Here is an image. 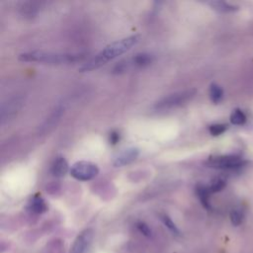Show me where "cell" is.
<instances>
[{
    "label": "cell",
    "mask_w": 253,
    "mask_h": 253,
    "mask_svg": "<svg viewBox=\"0 0 253 253\" xmlns=\"http://www.w3.org/2000/svg\"><path fill=\"white\" fill-rule=\"evenodd\" d=\"M139 39L140 38L138 35H132L108 44L89 61L84 63L79 70L81 72H87L103 66L108 61L128 51L132 46H134L139 42Z\"/></svg>",
    "instance_id": "obj_1"
},
{
    "label": "cell",
    "mask_w": 253,
    "mask_h": 253,
    "mask_svg": "<svg viewBox=\"0 0 253 253\" xmlns=\"http://www.w3.org/2000/svg\"><path fill=\"white\" fill-rule=\"evenodd\" d=\"M80 53H62L45 50H32L19 55V60L25 62H38L44 64H68L83 59Z\"/></svg>",
    "instance_id": "obj_2"
},
{
    "label": "cell",
    "mask_w": 253,
    "mask_h": 253,
    "mask_svg": "<svg viewBox=\"0 0 253 253\" xmlns=\"http://www.w3.org/2000/svg\"><path fill=\"white\" fill-rule=\"evenodd\" d=\"M196 94L195 89H188L183 91H178L172 94H169L159 101H157L154 105L156 110H170L173 108L180 107L190 101Z\"/></svg>",
    "instance_id": "obj_3"
},
{
    "label": "cell",
    "mask_w": 253,
    "mask_h": 253,
    "mask_svg": "<svg viewBox=\"0 0 253 253\" xmlns=\"http://www.w3.org/2000/svg\"><path fill=\"white\" fill-rule=\"evenodd\" d=\"M247 164V161L236 154H226L210 157L207 161V165L215 169L222 170H235L242 168Z\"/></svg>",
    "instance_id": "obj_4"
},
{
    "label": "cell",
    "mask_w": 253,
    "mask_h": 253,
    "mask_svg": "<svg viewBox=\"0 0 253 253\" xmlns=\"http://www.w3.org/2000/svg\"><path fill=\"white\" fill-rule=\"evenodd\" d=\"M69 173L78 181H89L99 174V168L90 161H78L71 166Z\"/></svg>",
    "instance_id": "obj_5"
},
{
    "label": "cell",
    "mask_w": 253,
    "mask_h": 253,
    "mask_svg": "<svg viewBox=\"0 0 253 253\" xmlns=\"http://www.w3.org/2000/svg\"><path fill=\"white\" fill-rule=\"evenodd\" d=\"M94 238V231L92 228L82 230L74 239L69 253H85L92 243Z\"/></svg>",
    "instance_id": "obj_6"
},
{
    "label": "cell",
    "mask_w": 253,
    "mask_h": 253,
    "mask_svg": "<svg viewBox=\"0 0 253 253\" xmlns=\"http://www.w3.org/2000/svg\"><path fill=\"white\" fill-rule=\"evenodd\" d=\"M139 155V149L136 147H128L118 153L114 160L113 165L115 167H123L133 162Z\"/></svg>",
    "instance_id": "obj_7"
},
{
    "label": "cell",
    "mask_w": 253,
    "mask_h": 253,
    "mask_svg": "<svg viewBox=\"0 0 253 253\" xmlns=\"http://www.w3.org/2000/svg\"><path fill=\"white\" fill-rule=\"evenodd\" d=\"M21 105H22V100H20L19 98H14L12 100H9L7 103H5L1 109L2 124H4L6 120H9L10 118H12L16 114V112L21 108Z\"/></svg>",
    "instance_id": "obj_8"
},
{
    "label": "cell",
    "mask_w": 253,
    "mask_h": 253,
    "mask_svg": "<svg viewBox=\"0 0 253 253\" xmlns=\"http://www.w3.org/2000/svg\"><path fill=\"white\" fill-rule=\"evenodd\" d=\"M69 166L66 159L63 156H57L51 163L50 172L54 177L61 178L68 172Z\"/></svg>",
    "instance_id": "obj_9"
},
{
    "label": "cell",
    "mask_w": 253,
    "mask_h": 253,
    "mask_svg": "<svg viewBox=\"0 0 253 253\" xmlns=\"http://www.w3.org/2000/svg\"><path fill=\"white\" fill-rule=\"evenodd\" d=\"M28 209L30 210V211L34 213L41 214L47 211V204L45 203L44 199L41 195L37 194L30 199L28 204Z\"/></svg>",
    "instance_id": "obj_10"
},
{
    "label": "cell",
    "mask_w": 253,
    "mask_h": 253,
    "mask_svg": "<svg viewBox=\"0 0 253 253\" xmlns=\"http://www.w3.org/2000/svg\"><path fill=\"white\" fill-rule=\"evenodd\" d=\"M152 60H153V56L150 53H147V52L136 53L133 57L127 59L130 68L145 67V66L149 65L152 62Z\"/></svg>",
    "instance_id": "obj_11"
},
{
    "label": "cell",
    "mask_w": 253,
    "mask_h": 253,
    "mask_svg": "<svg viewBox=\"0 0 253 253\" xmlns=\"http://www.w3.org/2000/svg\"><path fill=\"white\" fill-rule=\"evenodd\" d=\"M63 112H64V108H63L62 105L56 106L55 109L52 111V113L49 115V117L46 119V121L42 126V127H41L42 131L45 132V131H48L51 127H53L57 124V122L59 121Z\"/></svg>",
    "instance_id": "obj_12"
},
{
    "label": "cell",
    "mask_w": 253,
    "mask_h": 253,
    "mask_svg": "<svg viewBox=\"0 0 253 253\" xmlns=\"http://www.w3.org/2000/svg\"><path fill=\"white\" fill-rule=\"evenodd\" d=\"M196 194L201 202V204L203 205V207L207 210L211 209V203H210V196H211V192L209 189V186L204 185V184H198L196 186Z\"/></svg>",
    "instance_id": "obj_13"
},
{
    "label": "cell",
    "mask_w": 253,
    "mask_h": 253,
    "mask_svg": "<svg viewBox=\"0 0 253 253\" xmlns=\"http://www.w3.org/2000/svg\"><path fill=\"white\" fill-rule=\"evenodd\" d=\"M209 4L211 6L212 9L221 13H229V12H234L238 10L237 6L229 4L224 1H211V2H209Z\"/></svg>",
    "instance_id": "obj_14"
},
{
    "label": "cell",
    "mask_w": 253,
    "mask_h": 253,
    "mask_svg": "<svg viewBox=\"0 0 253 253\" xmlns=\"http://www.w3.org/2000/svg\"><path fill=\"white\" fill-rule=\"evenodd\" d=\"M209 93H210V98L213 104H218L223 98V90L216 83H211L210 85Z\"/></svg>",
    "instance_id": "obj_15"
},
{
    "label": "cell",
    "mask_w": 253,
    "mask_h": 253,
    "mask_svg": "<svg viewBox=\"0 0 253 253\" xmlns=\"http://www.w3.org/2000/svg\"><path fill=\"white\" fill-rule=\"evenodd\" d=\"M246 122V116L240 109H235L230 115V123L234 126H242Z\"/></svg>",
    "instance_id": "obj_16"
},
{
    "label": "cell",
    "mask_w": 253,
    "mask_h": 253,
    "mask_svg": "<svg viewBox=\"0 0 253 253\" xmlns=\"http://www.w3.org/2000/svg\"><path fill=\"white\" fill-rule=\"evenodd\" d=\"M160 218H161L163 224H164L173 234H175V235H179V234H180L179 228L177 227V225L175 224V222L172 220V218H171L169 215H167V214H161Z\"/></svg>",
    "instance_id": "obj_17"
},
{
    "label": "cell",
    "mask_w": 253,
    "mask_h": 253,
    "mask_svg": "<svg viewBox=\"0 0 253 253\" xmlns=\"http://www.w3.org/2000/svg\"><path fill=\"white\" fill-rule=\"evenodd\" d=\"M230 217V221L234 226H238L241 224V222L243 221V217H244V213L240 209H233L230 211L229 214Z\"/></svg>",
    "instance_id": "obj_18"
},
{
    "label": "cell",
    "mask_w": 253,
    "mask_h": 253,
    "mask_svg": "<svg viewBox=\"0 0 253 253\" xmlns=\"http://www.w3.org/2000/svg\"><path fill=\"white\" fill-rule=\"evenodd\" d=\"M224 187H225V181L222 178H215L209 185V189L211 194L221 191Z\"/></svg>",
    "instance_id": "obj_19"
},
{
    "label": "cell",
    "mask_w": 253,
    "mask_h": 253,
    "mask_svg": "<svg viewBox=\"0 0 253 253\" xmlns=\"http://www.w3.org/2000/svg\"><path fill=\"white\" fill-rule=\"evenodd\" d=\"M226 129H227V125L225 124H213L209 126V131L213 136L222 134Z\"/></svg>",
    "instance_id": "obj_20"
},
{
    "label": "cell",
    "mask_w": 253,
    "mask_h": 253,
    "mask_svg": "<svg viewBox=\"0 0 253 253\" xmlns=\"http://www.w3.org/2000/svg\"><path fill=\"white\" fill-rule=\"evenodd\" d=\"M136 228H137V230H138L141 234H143L144 236L149 237V236L151 235V229H150V227H149L145 222H143V221H137V222H136Z\"/></svg>",
    "instance_id": "obj_21"
},
{
    "label": "cell",
    "mask_w": 253,
    "mask_h": 253,
    "mask_svg": "<svg viewBox=\"0 0 253 253\" xmlns=\"http://www.w3.org/2000/svg\"><path fill=\"white\" fill-rule=\"evenodd\" d=\"M121 139V133L120 131L114 129L109 133V142L112 145H116Z\"/></svg>",
    "instance_id": "obj_22"
}]
</instances>
